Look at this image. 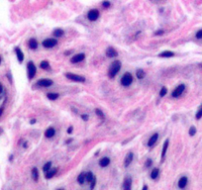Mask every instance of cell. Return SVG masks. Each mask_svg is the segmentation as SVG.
<instances>
[{"instance_id": "e575fe53", "label": "cell", "mask_w": 202, "mask_h": 190, "mask_svg": "<svg viewBox=\"0 0 202 190\" xmlns=\"http://www.w3.org/2000/svg\"><path fill=\"white\" fill-rule=\"evenodd\" d=\"M196 134V128L195 127H190V129H189V135L190 136H194Z\"/></svg>"}, {"instance_id": "cb8c5ba5", "label": "cell", "mask_w": 202, "mask_h": 190, "mask_svg": "<svg viewBox=\"0 0 202 190\" xmlns=\"http://www.w3.org/2000/svg\"><path fill=\"white\" fill-rule=\"evenodd\" d=\"M159 173H160V169L159 168H154L153 171L151 172V178L152 179H155V178L159 176Z\"/></svg>"}, {"instance_id": "6da1fadb", "label": "cell", "mask_w": 202, "mask_h": 190, "mask_svg": "<svg viewBox=\"0 0 202 190\" xmlns=\"http://www.w3.org/2000/svg\"><path fill=\"white\" fill-rule=\"evenodd\" d=\"M120 68H121V62L119 60L113 61L112 64H111V66H110V68H109V71H108L109 77L110 78H114L117 75V73L119 72Z\"/></svg>"}, {"instance_id": "44dd1931", "label": "cell", "mask_w": 202, "mask_h": 190, "mask_svg": "<svg viewBox=\"0 0 202 190\" xmlns=\"http://www.w3.org/2000/svg\"><path fill=\"white\" fill-rule=\"evenodd\" d=\"M77 181L79 182V184H83V183L86 181V173H85V172L80 173V174L78 175V177H77Z\"/></svg>"}, {"instance_id": "7402d4cb", "label": "cell", "mask_w": 202, "mask_h": 190, "mask_svg": "<svg viewBox=\"0 0 202 190\" xmlns=\"http://www.w3.org/2000/svg\"><path fill=\"white\" fill-rule=\"evenodd\" d=\"M29 47L32 50H36L38 48V42L36 41L35 39H30L29 41Z\"/></svg>"}, {"instance_id": "ee69618b", "label": "cell", "mask_w": 202, "mask_h": 190, "mask_svg": "<svg viewBox=\"0 0 202 190\" xmlns=\"http://www.w3.org/2000/svg\"><path fill=\"white\" fill-rule=\"evenodd\" d=\"M34 123H36V120H35V119H34V120H32V121H31V124H34Z\"/></svg>"}, {"instance_id": "ab89813d", "label": "cell", "mask_w": 202, "mask_h": 190, "mask_svg": "<svg viewBox=\"0 0 202 190\" xmlns=\"http://www.w3.org/2000/svg\"><path fill=\"white\" fill-rule=\"evenodd\" d=\"M81 118H82V120H84V121H87V120H88V115L83 114V115H81Z\"/></svg>"}, {"instance_id": "3957f363", "label": "cell", "mask_w": 202, "mask_h": 190, "mask_svg": "<svg viewBox=\"0 0 202 190\" xmlns=\"http://www.w3.org/2000/svg\"><path fill=\"white\" fill-rule=\"evenodd\" d=\"M65 77L72 80V81H76V82H84L85 81V78L83 76L73 74V73H65Z\"/></svg>"}, {"instance_id": "7a4b0ae2", "label": "cell", "mask_w": 202, "mask_h": 190, "mask_svg": "<svg viewBox=\"0 0 202 190\" xmlns=\"http://www.w3.org/2000/svg\"><path fill=\"white\" fill-rule=\"evenodd\" d=\"M132 82H133V76H132V74H131L130 72H126L122 76V78H121V84L123 86L127 87V86H130Z\"/></svg>"}, {"instance_id": "b9f144b4", "label": "cell", "mask_w": 202, "mask_h": 190, "mask_svg": "<svg viewBox=\"0 0 202 190\" xmlns=\"http://www.w3.org/2000/svg\"><path fill=\"white\" fill-rule=\"evenodd\" d=\"M2 113H3V108L1 107V108H0V116L2 115Z\"/></svg>"}, {"instance_id": "8992f818", "label": "cell", "mask_w": 202, "mask_h": 190, "mask_svg": "<svg viewBox=\"0 0 202 190\" xmlns=\"http://www.w3.org/2000/svg\"><path fill=\"white\" fill-rule=\"evenodd\" d=\"M185 90V85L184 84H180V85H178L177 87L172 91V97H174V98H177L179 97L180 95L183 93V91Z\"/></svg>"}, {"instance_id": "484cf974", "label": "cell", "mask_w": 202, "mask_h": 190, "mask_svg": "<svg viewBox=\"0 0 202 190\" xmlns=\"http://www.w3.org/2000/svg\"><path fill=\"white\" fill-rule=\"evenodd\" d=\"M47 97L50 100H56L59 98V94L58 93H48Z\"/></svg>"}, {"instance_id": "603a6c76", "label": "cell", "mask_w": 202, "mask_h": 190, "mask_svg": "<svg viewBox=\"0 0 202 190\" xmlns=\"http://www.w3.org/2000/svg\"><path fill=\"white\" fill-rule=\"evenodd\" d=\"M32 177H33V179L35 181H38V179H39V171H38V169L36 167H34L32 169Z\"/></svg>"}, {"instance_id": "ba28073f", "label": "cell", "mask_w": 202, "mask_h": 190, "mask_svg": "<svg viewBox=\"0 0 202 190\" xmlns=\"http://www.w3.org/2000/svg\"><path fill=\"white\" fill-rule=\"evenodd\" d=\"M37 85L38 86H41V87H49L51 85H53V81L51 79H47V78H43L41 80H39L37 82Z\"/></svg>"}, {"instance_id": "836d02e7", "label": "cell", "mask_w": 202, "mask_h": 190, "mask_svg": "<svg viewBox=\"0 0 202 190\" xmlns=\"http://www.w3.org/2000/svg\"><path fill=\"white\" fill-rule=\"evenodd\" d=\"M102 6H103V8H109L111 6V3L108 0H105V1L102 2Z\"/></svg>"}, {"instance_id": "f1b7e54d", "label": "cell", "mask_w": 202, "mask_h": 190, "mask_svg": "<svg viewBox=\"0 0 202 190\" xmlns=\"http://www.w3.org/2000/svg\"><path fill=\"white\" fill-rule=\"evenodd\" d=\"M137 77H138V79H143L144 77H145V71L142 70V69H139V70L137 71Z\"/></svg>"}, {"instance_id": "60d3db41", "label": "cell", "mask_w": 202, "mask_h": 190, "mask_svg": "<svg viewBox=\"0 0 202 190\" xmlns=\"http://www.w3.org/2000/svg\"><path fill=\"white\" fill-rule=\"evenodd\" d=\"M71 132H72V127H70V128L68 129V133H69V134H71Z\"/></svg>"}, {"instance_id": "8d00e7d4", "label": "cell", "mask_w": 202, "mask_h": 190, "mask_svg": "<svg viewBox=\"0 0 202 190\" xmlns=\"http://www.w3.org/2000/svg\"><path fill=\"white\" fill-rule=\"evenodd\" d=\"M195 37H196V39H199V40L202 39V30H199V31L196 33V36H195Z\"/></svg>"}, {"instance_id": "f6af8a7d", "label": "cell", "mask_w": 202, "mask_h": 190, "mask_svg": "<svg viewBox=\"0 0 202 190\" xmlns=\"http://www.w3.org/2000/svg\"><path fill=\"white\" fill-rule=\"evenodd\" d=\"M143 189H144V190H147V189H148V186H146V185H145V186L143 187Z\"/></svg>"}, {"instance_id": "ffe728a7", "label": "cell", "mask_w": 202, "mask_h": 190, "mask_svg": "<svg viewBox=\"0 0 202 190\" xmlns=\"http://www.w3.org/2000/svg\"><path fill=\"white\" fill-rule=\"evenodd\" d=\"M57 171H58V169L57 168H54L53 170H49L48 172H46V174H45V177L47 178V179H51L52 177H54V175L57 173Z\"/></svg>"}, {"instance_id": "4dcf8cb0", "label": "cell", "mask_w": 202, "mask_h": 190, "mask_svg": "<svg viewBox=\"0 0 202 190\" xmlns=\"http://www.w3.org/2000/svg\"><path fill=\"white\" fill-rule=\"evenodd\" d=\"M195 118L197 119V120H199V119L202 118V105H201V107L198 109V111H197V113H196V115H195Z\"/></svg>"}, {"instance_id": "f546056e", "label": "cell", "mask_w": 202, "mask_h": 190, "mask_svg": "<svg viewBox=\"0 0 202 190\" xmlns=\"http://www.w3.org/2000/svg\"><path fill=\"white\" fill-rule=\"evenodd\" d=\"M51 166H52V162H51V161L47 162V163H46L45 165L43 166V170H44V172H45V173H46V172H48V171L50 170Z\"/></svg>"}, {"instance_id": "2e32d148", "label": "cell", "mask_w": 202, "mask_h": 190, "mask_svg": "<svg viewBox=\"0 0 202 190\" xmlns=\"http://www.w3.org/2000/svg\"><path fill=\"white\" fill-rule=\"evenodd\" d=\"M168 142H169V141H168V140H166V142H165V144H164L163 151H162V162L164 161V159H165V157H166V151H167V148H168Z\"/></svg>"}, {"instance_id": "83f0119b", "label": "cell", "mask_w": 202, "mask_h": 190, "mask_svg": "<svg viewBox=\"0 0 202 190\" xmlns=\"http://www.w3.org/2000/svg\"><path fill=\"white\" fill-rule=\"evenodd\" d=\"M94 174L92 173V172H87L86 173V181H88V182H91L92 180H93V178H94Z\"/></svg>"}, {"instance_id": "52a82bcc", "label": "cell", "mask_w": 202, "mask_h": 190, "mask_svg": "<svg viewBox=\"0 0 202 190\" xmlns=\"http://www.w3.org/2000/svg\"><path fill=\"white\" fill-rule=\"evenodd\" d=\"M57 44H58V41L55 40V39H46L45 41H43L44 48H48V49L57 46Z\"/></svg>"}, {"instance_id": "bcb514c9", "label": "cell", "mask_w": 202, "mask_h": 190, "mask_svg": "<svg viewBox=\"0 0 202 190\" xmlns=\"http://www.w3.org/2000/svg\"><path fill=\"white\" fill-rule=\"evenodd\" d=\"M0 62H1V58H0Z\"/></svg>"}, {"instance_id": "5bb4252c", "label": "cell", "mask_w": 202, "mask_h": 190, "mask_svg": "<svg viewBox=\"0 0 202 190\" xmlns=\"http://www.w3.org/2000/svg\"><path fill=\"white\" fill-rule=\"evenodd\" d=\"M131 185H132V179H131V177L125 178V180H124V183H123V189L130 190L131 189Z\"/></svg>"}, {"instance_id": "1f68e13d", "label": "cell", "mask_w": 202, "mask_h": 190, "mask_svg": "<svg viewBox=\"0 0 202 190\" xmlns=\"http://www.w3.org/2000/svg\"><path fill=\"white\" fill-rule=\"evenodd\" d=\"M95 113H96V114H97V115H98V116H99V117H100L101 119L105 118V116H104L103 112H102V111H100L99 109H96V110H95Z\"/></svg>"}, {"instance_id": "4fadbf2b", "label": "cell", "mask_w": 202, "mask_h": 190, "mask_svg": "<svg viewBox=\"0 0 202 190\" xmlns=\"http://www.w3.org/2000/svg\"><path fill=\"white\" fill-rule=\"evenodd\" d=\"M106 56L108 58H114V57L118 56V53L113 48H108L106 50Z\"/></svg>"}, {"instance_id": "e0dca14e", "label": "cell", "mask_w": 202, "mask_h": 190, "mask_svg": "<svg viewBox=\"0 0 202 190\" xmlns=\"http://www.w3.org/2000/svg\"><path fill=\"white\" fill-rule=\"evenodd\" d=\"M15 52H16L17 59L19 60V62H22L24 59V55H23V53H22V51H21L19 48H16V49H15Z\"/></svg>"}, {"instance_id": "9a60e30c", "label": "cell", "mask_w": 202, "mask_h": 190, "mask_svg": "<svg viewBox=\"0 0 202 190\" xmlns=\"http://www.w3.org/2000/svg\"><path fill=\"white\" fill-rule=\"evenodd\" d=\"M109 163H110V158L109 157H102L100 160H99V165L101 166V167H106L107 165H109Z\"/></svg>"}, {"instance_id": "d6a6232c", "label": "cell", "mask_w": 202, "mask_h": 190, "mask_svg": "<svg viewBox=\"0 0 202 190\" xmlns=\"http://www.w3.org/2000/svg\"><path fill=\"white\" fill-rule=\"evenodd\" d=\"M166 92H167L166 87H163V88L161 89V91H160V96H161V97H164V96L166 94Z\"/></svg>"}, {"instance_id": "ac0fdd59", "label": "cell", "mask_w": 202, "mask_h": 190, "mask_svg": "<svg viewBox=\"0 0 202 190\" xmlns=\"http://www.w3.org/2000/svg\"><path fill=\"white\" fill-rule=\"evenodd\" d=\"M56 135V131H55V129L54 128H49L46 132H45V136L47 137V138H53L54 136Z\"/></svg>"}, {"instance_id": "d6986e66", "label": "cell", "mask_w": 202, "mask_h": 190, "mask_svg": "<svg viewBox=\"0 0 202 190\" xmlns=\"http://www.w3.org/2000/svg\"><path fill=\"white\" fill-rule=\"evenodd\" d=\"M159 56H160L161 58H171V57L174 56V54H173L172 52H170V51H166V52L161 53Z\"/></svg>"}, {"instance_id": "d590c367", "label": "cell", "mask_w": 202, "mask_h": 190, "mask_svg": "<svg viewBox=\"0 0 202 190\" xmlns=\"http://www.w3.org/2000/svg\"><path fill=\"white\" fill-rule=\"evenodd\" d=\"M152 163H153V160H152L151 158H149V159H147V161L145 162V166H146V167H150V166L152 165Z\"/></svg>"}, {"instance_id": "d4e9b609", "label": "cell", "mask_w": 202, "mask_h": 190, "mask_svg": "<svg viewBox=\"0 0 202 190\" xmlns=\"http://www.w3.org/2000/svg\"><path fill=\"white\" fill-rule=\"evenodd\" d=\"M40 66L43 69H49L50 68V63H49V61H47V60H43L41 62V64H40Z\"/></svg>"}, {"instance_id": "f35d334b", "label": "cell", "mask_w": 202, "mask_h": 190, "mask_svg": "<svg viewBox=\"0 0 202 190\" xmlns=\"http://www.w3.org/2000/svg\"><path fill=\"white\" fill-rule=\"evenodd\" d=\"M95 182H96V178L94 177V178H93V180H92V181L90 182V183H91V185H90V188H91V189H93V188H94Z\"/></svg>"}, {"instance_id": "277c9868", "label": "cell", "mask_w": 202, "mask_h": 190, "mask_svg": "<svg viewBox=\"0 0 202 190\" xmlns=\"http://www.w3.org/2000/svg\"><path fill=\"white\" fill-rule=\"evenodd\" d=\"M27 70H28V77H29V79H32V78L35 76L36 71H37L35 64H34L32 61H30V62L28 63V65H27Z\"/></svg>"}, {"instance_id": "8fae6325", "label": "cell", "mask_w": 202, "mask_h": 190, "mask_svg": "<svg viewBox=\"0 0 202 190\" xmlns=\"http://www.w3.org/2000/svg\"><path fill=\"white\" fill-rule=\"evenodd\" d=\"M158 140H159V134L155 133V134H154V135L151 137V139L149 140V142H148V147L152 148L154 144L158 142Z\"/></svg>"}, {"instance_id": "74e56055", "label": "cell", "mask_w": 202, "mask_h": 190, "mask_svg": "<svg viewBox=\"0 0 202 190\" xmlns=\"http://www.w3.org/2000/svg\"><path fill=\"white\" fill-rule=\"evenodd\" d=\"M164 33H165V31H164V30H159V31H155L154 35H155V36H161V35H163Z\"/></svg>"}, {"instance_id": "4316f807", "label": "cell", "mask_w": 202, "mask_h": 190, "mask_svg": "<svg viewBox=\"0 0 202 190\" xmlns=\"http://www.w3.org/2000/svg\"><path fill=\"white\" fill-rule=\"evenodd\" d=\"M63 35V31L61 30V29H56L55 31H54V36L55 37H61V36Z\"/></svg>"}, {"instance_id": "30bf717a", "label": "cell", "mask_w": 202, "mask_h": 190, "mask_svg": "<svg viewBox=\"0 0 202 190\" xmlns=\"http://www.w3.org/2000/svg\"><path fill=\"white\" fill-rule=\"evenodd\" d=\"M133 157H134L133 153H128V154L125 157V160H124V165H125V167H128V166L130 165L131 162L133 161Z\"/></svg>"}, {"instance_id": "5b68a950", "label": "cell", "mask_w": 202, "mask_h": 190, "mask_svg": "<svg viewBox=\"0 0 202 190\" xmlns=\"http://www.w3.org/2000/svg\"><path fill=\"white\" fill-rule=\"evenodd\" d=\"M99 17V11L97 9H91L89 10V12L87 13V18L89 21H96Z\"/></svg>"}, {"instance_id": "7bdbcfd3", "label": "cell", "mask_w": 202, "mask_h": 190, "mask_svg": "<svg viewBox=\"0 0 202 190\" xmlns=\"http://www.w3.org/2000/svg\"><path fill=\"white\" fill-rule=\"evenodd\" d=\"M2 90H3V87H2V85H1V84H0V93H1V92H2Z\"/></svg>"}, {"instance_id": "7c38bea8", "label": "cell", "mask_w": 202, "mask_h": 190, "mask_svg": "<svg viewBox=\"0 0 202 190\" xmlns=\"http://www.w3.org/2000/svg\"><path fill=\"white\" fill-rule=\"evenodd\" d=\"M187 182H188L187 177H186V176H182V177L178 180V187L181 188V189H183V188L187 185Z\"/></svg>"}, {"instance_id": "9c48e42d", "label": "cell", "mask_w": 202, "mask_h": 190, "mask_svg": "<svg viewBox=\"0 0 202 190\" xmlns=\"http://www.w3.org/2000/svg\"><path fill=\"white\" fill-rule=\"evenodd\" d=\"M84 59H85V55H84V54H78V55L73 56V57L71 58V61L72 63H77V62L82 61Z\"/></svg>"}]
</instances>
